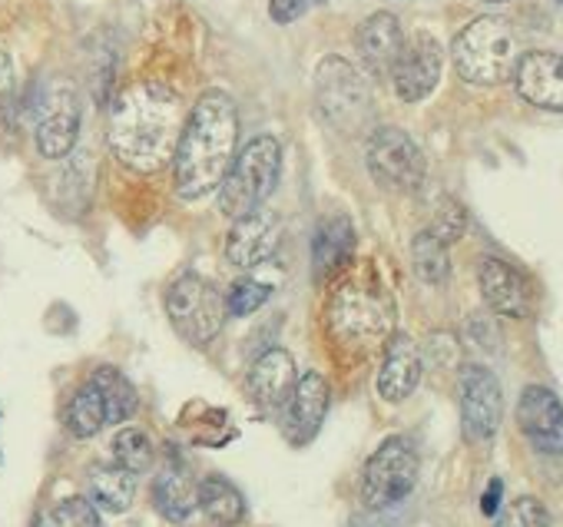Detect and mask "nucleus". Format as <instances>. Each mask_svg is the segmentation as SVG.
I'll return each instance as SVG.
<instances>
[{
  "label": "nucleus",
  "instance_id": "4468645a",
  "mask_svg": "<svg viewBox=\"0 0 563 527\" xmlns=\"http://www.w3.org/2000/svg\"><path fill=\"white\" fill-rule=\"evenodd\" d=\"M517 425L540 454H563V405L547 385H527L520 392Z\"/></svg>",
  "mask_w": 563,
  "mask_h": 527
},
{
  "label": "nucleus",
  "instance_id": "72a5a7b5",
  "mask_svg": "<svg viewBox=\"0 0 563 527\" xmlns=\"http://www.w3.org/2000/svg\"><path fill=\"white\" fill-rule=\"evenodd\" d=\"M14 100V67H11V57L0 51V117L8 113Z\"/></svg>",
  "mask_w": 563,
  "mask_h": 527
},
{
  "label": "nucleus",
  "instance_id": "b1692460",
  "mask_svg": "<svg viewBox=\"0 0 563 527\" xmlns=\"http://www.w3.org/2000/svg\"><path fill=\"white\" fill-rule=\"evenodd\" d=\"M199 510L219 527H235L245 517V497L229 477L209 474L199 481Z\"/></svg>",
  "mask_w": 563,
  "mask_h": 527
},
{
  "label": "nucleus",
  "instance_id": "c9c22d12",
  "mask_svg": "<svg viewBox=\"0 0 563 527\" xmlns=\"http://www.w3.org/2000/svg\"><path fill=\"white\" fill-rule=\"evenodd\" d=\"M487 4H504V0H487Z\"/></svg>",
  "mask_w": 563,
  "mask_h": 527
},
{
  "label": "nucleus",
  "instance_id": "9b49d317",
  "mask_svg": "<svg viewBox=\"0 0 563 527\" xmlns=\"http://www.w3.org/2000/svg\"><path fill=\"white\" fill-rule=\"evenodd\" d=\"M37 127L34 140L41 156L47 160H64L74 153L77 136H80V100L77 90L67 80H54L41 90L37 107H34Z\"/></svg>",
  "mask_w": 563,
  "mask_h": 527
},
{
  "label": "nucleus",
  "instance_id": "c85d7f7f",
  "mask_svg": "<svg viewBox=\"0 0 563 527\" xmlns=\"http://www.w3.org/2000/svg\"><path fill=\"white\" fill-rule=\"evenodd\" d=\"M464 229H467V212H464V206H461L457 199L444 196V199L438 202V209H434V219H431L428 232H431L434 239H441L444 245H451V242H457V239L464 235Z\"/></svg>",
  "mask_w": 563,
  "mask_h": 527
},
{
  "label": "nucleus",
  "instance_id": "c756f323",
  "mask_svg": "<svg viewBox=\"0 0 563 527\" xmlns=\"http://www.w3.org/2000/svg\"><path fill=\"white\" fill-rule=\"evenodd\" d=\"M268 296H272V286H262V283H255V279H239V283H232V289L225 293V309H229V316L245 319V316L258 312V309L268 303Z\"/></svg>",
  "mask_w": 563,
  "mask_h": 527
},
{
  "label": "nucleus",
  "instance_id": "a878e982",
  "mask_svg": "<svg viewBox=\"0 0 563 527\" xmlns=\"http://www.w3.org/2000/svg\"><path fill=\"white\" fill-rule=\"evenodd\" d=\"M64 425L74 438H93L107 428V408H103V398L100 392L93 388V382L87 378L77 395L70 398L67 411H64Z\"/></svg>",
  "mask_w": 563,
  "mask_h": 527
},
{
  "label": "nucleus",
  "instance_id": "dca6fc26",
  "mask_svg": "<svg viewBox=\"0 0 563 527\" xmlns=\"http://www.w3.org/2000/svg\"><path fill=\"white\" fill-rule=\"evenodd\" d=\"M477 283H481V296L484 303L507 319H527L533 312V289L527 283V276L520 270H514L504 259H481L477 270Z\"/></svg>",
  "mask_w": 563,
  "mask_h": 527
},
{
  "label": "nucleus",
  "instance_id": "f8f14e48",
  "mask_svg": "<svg viewBox=\"0 0 563 527\" xmlns=\"http://www.w3.org/2000/svg\"><path fill=\"white\" fill-rule=\"evenodd\" d=\"M441 70H444L441 44L431 34H415L411 41H405V47H401V54H398L388 77L395 84V94L405 103H418L438 87Z\"/></svg>",
  "mask_w": 563,
  "mask_h": 527
},
{
  "label": "nucleus",
  "instance_id": "aec40b11",
  "mask_svg": "<svg viewBox=\"0 0 563 527\" xmlns=\"http://www.w3.org/2000/svg\"><path fill=\"white\" fill-rule=\"evenodd\" d=\"M421 382V352L415 339L391 336L385 345V362L378 369V395L391 405L405 402Z\"/></svg>",
  "mask_w": 563,
  "mask_h": 527
},
{
  "label": "nucleus",
  "instance_id": "2f4dec72",
  "mask_svg": "<svg viewBox=\"0 0 563 527\" xmlns=\"http://www.w3.org/2000/svg\"><path fill=\"white\" fill-rule=\"evenodd\" d=\"M54 527H100V510L90 497H67L54 507Z\"/></svg>",
  "mask_w": 563,
  "mask_h": 527
},
{
  "label": "nucleus",
  "instance_id": "393cba45",
  "mask_svg": "<svg viewBox=\"0 0 563 527\" xmlns=\"http://www.w3.org/2000/svg\"><path fill=\"white\" fill-rule=\"evenodd\" d=\"M90 382H93V388H97L100 398H103L107 425H123V421H130V418L136 415L140 395H136L133 382H130L120 369L103 365V369H97V372L90 375Z\"/></svg>",
  "mask_w": 563,
  "mask_h": 527
},
{
  "label": "nucleus",
  "instance_id": "e433bc0d",
  "mask_svg": "<svg viewBox=\"0 0 563 527\" xmlns=\"http://www.w3.org/2000/svg\"><path fill=\"white\" fill-rule=\"evenodd\" d=\"M319 4H325V0H319Z\"/></svg>",
  "mask_w": 563,
  "mask_h": 527
},
{
  "label": "nucleus",
  "instance_id": "a211bd4d",
  "mask_svg": "<svg viewBox=\"0 0 563 527\" xmlns=\"http://www.w3.org/2000/svg\"><path fill=\"white\" fill-rule=\"evenodd\" d=\"M329 402H332V392H329V382L325 375L319 372H306L292 392V402L286 405L289 408V418H286V435L296 441V444H306L319 435L325 415H329Z\"/></svg>",
  "mask_w": 563,
  "mask_h": 527
},
{
  "label": "nucleus",
  "instance_id": "1a4fd4ad",
  "mask_svg": "<svg viewBox=\"0 0 563 527\" xmlns=\"http://www.w3.org/2000/svg\"><path fill=\"white\" fill-rule=\"evenodd\" d=\"M368 169L385 189L418 193L428 176V160L405 130L378 127L368 136Z\"/></svg>",
  "mask_w": 563,
  "mask_h": 527
},
{
  "label": "nucleus",
  "instance_id": "6ab92c4d",
  "mask_svg": "<svg viewBox=\"0 0 563 527\" xmlns=\"http://www.w3.org/2000/svg\"><path fill=\"white\" fill-rule=\"evenodd\" d=\"M405 47V31L398 24L395 14L378 11L368 21H362V28L355 31V51L362 57V64L372 74H391L398 54Z\"/></svg>",
  "mask_w": 563,
  "mask_h": 527
},
{
  "label": "nucleus",
  "instance_id": "473e14b6",
  "mask_svg": "<svg viewBox=\"0 0 563 527\" xmlns=\"http://www.w3.org/2000/svg\"><path fill=\"white\" fill-rule=\"evenodd\" d=\"M306 0H268V14L275 24H292L306 14Z\"/></svg>",
  "mask_w": 563,
  "mask_h": 527
},
{
  "label": "nucleus",
  "instance_id": "423d86ee",
  "mask_svg": "<svg viewBox=\"0 0 563 527\" xmlns=\"http://www.w3.org/2000/svg\"><path fill=\"white\" fill-rule=\"evenodd\" d=\"M316 107L339 133H358L368 127L375 107L365 77L342 57H325L316 67Z\"/></svg>",
  "mask_w": 563,
  "mask_h": 527
},
{
  "label": "nucleus",
  "instance_id": "f3484780",
  "mask_svg": "<svg viewBox=\"0 0 563 527\" xmlns=\"http://www.w3.org/2000/svg\"><path fill=\"white\" fill-rule=\"evenodd\" d=\"M517 94L540 110L563 113V57L550 51H530L520 54L514 70Z\"/></svg>",
  "mask_w": 563,
  "mask_h": 527
},
{
  "label": "nucleus",
  "instance_id": "39448f33",
  "mask_svg": "<svg viewBox=\"0 0 563 527\" xmlns=\"http://www.w3.org/2000/svg\"><path fill=\"white\" fill-rule=\"evenodd\" d=\"M278 173H282V146H278V140H272V136L249 140L235 153L225 179L219 183V209L229 219H242V216L262 209L265 199L278 186Z\"/></svg>",
  "mask_w": 563,
  "mask_h": 527
},
{
  "label": "nucleus",
  "instance_id": "4be33fe9",
  "mask_svg": "<svg viewBox=\"0 0 563 527\" xmlns=\"http://www.w3.org/2000/svg\"><path fill=\"white\" fill-rule=\"evenodd\" d=\"M153 504L156 510L173 520L183 524L192 517V510L199 507V484L192 481V474L179 464H169L159 471V477L153 481Z\"/></svg>",
  "mask_w": 563,
  "mask_h": 527
},
{
  "label": "nucleus",
  "instance_id": "7ed1b4c3",
  "mask_svg": "<svg viewBox=\"0 0 563 527\" xmlns=\"http://www.w3.org/2000/svg\"><path fill=\"white\" fill-rule=\"evenodd\" d=\"M325 329L342 352L365 355L395 336V303L375 283L345 279L329 299Z\"/></svg>",
  "mask_w": 563,
  "mask_h": 527
},
{
  "label": "nucleus",
  "instance_id": "ddd939ff",
  "mask_svg": "<svg viewBox=\"0 0 563 527\" xmlns=\"http://www.w3.org/2000/svg\"><path fill=\"white\" fill-rule=\"evenodd\" d=\"M296 385V359L286 349H265L245 375V392L258 411H282L292 402Z\"/></svg>",
  "mask_w": 563,
  "mask_h": 527
},
{
  "label": "nucleus",
  "instance_id": "7c9ffc66",
  "mask_svg": "<svg viewBox=\"0 0 563 527\" xmlns=\"http://www.w3.org/2000/svg\"><path fill=\"white\" fill-rule=\"evenodd\" d=\"M494 527H550V514H547V507L537 497H527L523 494V497L510 501L497 514Z\"/></svg>",
  "mask_w": 563,
  "mask_h": 527
},
{
  "label": "nucleus",
  "instance_id": "f704fd0d",
  "mask_svg": "<svg viewBox=\"0 0 563 527\" xmlns=\"http://www.w3.org/2000/svg\"><path fill=\"white\" fill-rule=\"evenodd\" d=\"M500 494H504V484H500V477H494V481H490V487H487V494H484V501H481V510H484L487 517H494V514H497Z\"/></svg>",
  "mask_w": 563,
  "mask_h": 527
},
{
  "label": "nucleus",
  "instance_id": "9d476101",
  "mask_svg": "<svg viewBox=\"0 0 563 527\" xmlns=\"http://www.w3.org/2000/svg\"><path fill=\"white\" fill-rule=\"evenodd\" d=\"M457 408L461 431L471 444L494 441L504 418V392L497 375L484 365H464L457 375Z\"/></svg>",
  "mask_w": 563,
  "mask_h": 527
},
{
  "label": "nucleus",
  "instance_id": "5701e85b",
  "mask_svg": "<svg viewBox=\"0 0 563 527\" xmlns=\"http://www.w3.org/2000/svg\"><path fill=\"white\" fill-rule=\"evenodd\" d=\"M87 491L97 510L103 507L110 514H123L136 497V474H130L120 464H93L87 474Z\"/></svg>",
  "mask_w": 563,
  "mask_h": 527
},
{
  "label": "nucleus",
  "instance_id": "f03ea898",
  "mask_svg": "<svg viewBox=\"0 0 563 527\" xmlns=\"http://www.w3.org/2000/svg\"><path fill=\"white\" fill-rule=\"evenodd\" d=\"M239 146V113L229 94L209 90L186 113V127L173 156L176 193L183 199H202L225 179Z\"/></svg>",
  "mask_w": 563,
  "mask_h": 527
},
{
  "label": "nucleus",
  "instance_id": "2eb2a0df",
  "mask_svg": "<svg viewBox=\"0 0 563 527\" xmlns=\"http://www.w3.org/2000/svg\"><path fill=\"white\" fill-rule=\"evenodd\" d=\"M278 239H282L278 216L268 209H255L242 219H232V229L225 235V259L239 270H255L275 255Z\"/></svg>",
  "mask_w": 563,
  "mask_h": 527
},
{
  "label": "nucleus",
  "instance_id": "bb28decb",
  "mask_svg": "<svg viewBox=\"0 0 563 527\" xmlns=\"http://www.w3.org/2000/svg\"><path fill=\"white\" fill-rule=\"evenodd\" d=\"M411 262L415 273L424 286H444L451 279V255L441 239H434L428 229L415 235L411 242Z\"/></svg>",
  "mask_w": 563,
  "mask_h": 527
},
{
  "label": "nucleus",
  "instance_id": "6e6552de",
  "mask_svg": "<svg viewBox=\"0 0 563 527\" xmlns=\"http://www.w3.org/2000/svg\"><path fill=\"white\" fill-rule=\"evenodd\" d=\"M418 471H421V458L411 438L405 435H391L385 438L375 454L365 461L362 471V504L368 510H388L395 504H401L415 484H418Z\"/></svg>",
  "mask_w": 563,
  "mask_h": 527
},
{
  "label": "nucleus",
  "instance_id": "20e7f679",
  "mask_svg": "<svg viewBox=\"0 0 563 527\" xmlns=\"http://www.w3.org/2000/svg\"><path fill=\"white\" fill-rule=\"evenodd\" d=\"M451 61L461 80L474 87H497L504 80H514L520 61V41L507 21L477 18L454 37Z\"/></svg>",
  "mask_w": 563,
  "mask_h": 527
},
{
  "label": "nucleus",
  "instance_id": "0eeeda50",
  "mask_svg": "<svg viewBox=\"0 0 563 527\" xmlns=\"http://www.w3.org/2000/svg\"><path fill=\"white\" fill-rule=\"evenodd\" d=\"M166 316L189 345L202 349L219 339V332L225 329L229 309H225V296L212 283L186 273L173 279V286L166 289Z\"/></svg>",
  "mask_w": 563,
  "mask_h": 527
},
{
  "label": "nucleus",
  "instance_id": "4c0bfd02",
  "mask_svg": "<svg viewBox=\"0 0 563 527\" xmlns=\"http://www.w3.org/2000/svg\"><path fill=\"white\" fill-rule=\"evenodd\" d=\"M556 4H563V0H556Z\"/></svg>",
  "mask_w": 563,
  "mask_h": 527
},
{
  "label": "nucleus",
  "instance_id": "412c9836",
  "mask_svg": "<svg viewBox=\"0 0 563 527\" xmlns=\"http://www.w3.org/2000/svg\"><path fill=\"white\" fill-rule=\"evenodd\" d=\"M355 252V229L349 216H329L312 235V273L316 279H332Z\"/></svg>",
  "mask_w": 563,
  "mask_h": 527
},
{
  "label": "nucleus",
  "instance_id": "f257e3e1",
  "mask_svg": "<svg viewBox=\"0 0 563 527\" xmlns=\"http://www.w3.org/2000/svg\"><path fill=\"white\" fill-rule=\"evenodd\" d=\"M183 127L186 113L179 94L159 80H140L113 100L107 140L123 166L150 176L173 163Z\"/></svg>",
  "mask_w": 563,
  "mask_h": 527
},
{
  "label": "nucleus",
  "instance_id": "cd10ccee",
  "mask_svg": "<svg viewBox=\"0 0 563 527\" xmlns=\"http://www.w3.org/2000/svg\"><path fill=\"white\" fill-rule=\"evenodd\" d=\"M113 458L120 468H126L130 474H143L153 468V458H156V448H153V438L143 431V428H123L117 438H113Z\"/></svg>",
  "mask_w": 563,
  "mask_h": 527
}]
</instances>
